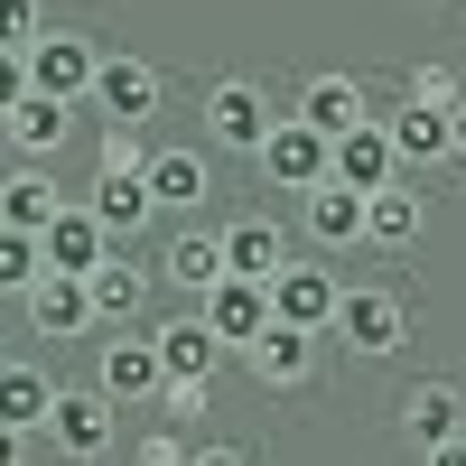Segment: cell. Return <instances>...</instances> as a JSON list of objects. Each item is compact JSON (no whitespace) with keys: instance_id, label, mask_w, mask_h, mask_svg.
I'll return each instance as SVG.
<instances>
[{"instance_id":"cell-29","label":"cell","mask_w":466,"mask_h":466,"mask_svg":"<svg viewBox=\"0 0 466 466\" xmlns=\"http://www.w3.org/2000/svg\"><path fill=\"white\" fill-rule=\"evenodd\" d=\"M401 103H430V112H457V103H466V75H457V66H410V75H401Z\"/></svg>"},{"instance_id":"cell-25","label":"cell","mask_w":466,"mask_h":466,"mask_svg":"<svg viewBox=\"0 0 466 466\" xmlns=\"http://www.w3.org/2000/svg\"><path fill=\"white\" fill-rule=\"evenodd\" d=\"M66 382H47L37 364H0V430H28V439H47V410H56Z\"/></svg>"},{"instance_id":"cell-6","label":"cell","mask_w":466,"mask_h":466,"mask_svg":"<svg viewBox=\"0 0 466 466\" xmlns=\"http://www.w3.org/2000/svg\"><path fill=\"white\" fill-rule=\"evenodd\" d=\"M336 308H345V280L327 261H289L280 280H270V318L299 327V336H336Z\"/></svg>"},{"instance_id":"cell-2","label":"cell","mask_w":466,"mask_h":466,"mask_svg":"<svg viewBox=\"0 0 466 466\" xmlns=\"http://www.w3.org/2000/svg\"><path fill=\"white\" fill-rule=\"evenodd\" d=\"M270 187H280V197H318V187L336 177V140L327 131H308L299 112H280V131L261 140V159H252Z\"/></svg>"},{"instance_id":"cell-9","label":"cell","mask_w":466,"mask_h":466,"mask_svg":"<svg viewBox=\"0 0 466 466\" xmlns=\"http://www.w3.org/2000/svg\"><path fill=\"white\" fill-rule=\"evenodd\" d=\"M299 122L327 131V140H345V131L382 122V112H373V85H364V75H308V85H299Z\"/></svg>"},{"instance_id":"cell-35","label":"cell","mask_w":466,"mask_h":466,"mask_svg":"<svg viewBox=\"0 0 466 466\" xmlns=\"http://www.w3.org/2000/svg\"><path fill=\"white\" fill-rule=\"evenodd\" d=\"M0 466H28V430H0Z\"/></svg>"},{"instance_id":"cell-37","label":"cell","mask_w":466,"mask_h":466,"mask_svg":"<svg viewBox=\"0 0 466 466\" xmlns=\"http://www.w3.org/2000/svg\"><path fill=\"white\" fill-rule=\"evenodd\" d=\"M448 131H457V168H466V103H457V112H448Z\"/></svg>"},{"instance_id":"cell-26","label":"cell","mask_w":466,"mask_h":466,"mask_svg":"<svg viewBox=\"0 0 466 466\" xmlns=\"http://www.w3.org/2000/svg\"><path fill=\"white\" fill-rule=\"evenodd\" d=\"M85 289H94V318H103V327H140V308H149V270H140L131 252H112Z\"/></svg>"},{"instance_id":"cell-15","label":"cell","mask_w":466,"mask_h":466,"mask_svg":"<svg viewBox=\"0 0 466 466\" xmlns=\"http://www.w3.org/2000/svg\"><path fill=\"white\" fill-rule=\"evenodd\" d=\"M382 131H392V149H401V177H410V168H457L448 112H430V103H392V112H382Z\"/></svg>"},{"instance_id":"cell-7","label":"cell","mask_w":466,"mask_h":466,"mask_svg":"<svg viewBox=\"0 0 466 466\" xmlns=\"http://www.w3.org/2000/svg\"><path fill=\"white\" fill-rule=\"evenodd\" d=\"M159 103H168V75L149 66V56H103V75H94V112H103L112 131H140Z\"/></svg>"},{"instance_id":"cell-23","label":"cell","mask_w":466,"mask_h":466,"mask_svg":"<svg viewBox=\"0 0 466 466\" xmlns=\"http://www.w3.org/2000/svg\"><path fill=\"white\" fill-rule=\"evenodd\" d=\"M420 233H430V197L401 177V187H382V197H364V243L373 252H410Z\"/></svg>"},{"instance_id":"cell-30","label":"cell","mask_w":466,"mask_h":466,"mask_svg":"<svg viewBox=\"0 0 466 466\" xmlns=\"http://www.w3.org/2000/svg\"><path fill=\"white\" fill-rule=\"evenodd\" d=\"M37 37H47V0H0V47L28 56Z\"/></svg>"},{"instance_id":"cell-38","label":"cell","mask_w":466,"mask_h":466,"mask_svg":"<svg viewBox=\"0 0 466 466\" xmlns=\"http://www.w3.org/2000/svg\"><path fill=\"white\" fill-rule=\"evenodd\" d=\"M0 364H10V355H0Z\"/></svg>"},{"instance_id":"cell-8","label":"cell","mask_w":466,"mask_h":466,"mask_svg":"<svg viewBox=\"0 0 466 466\" xmlns=\"http://www.w3.org/2000/svg\"><path fill=\"white\" fill-rule=\"evenodd\" d=\"M197 318L215 327L224 355H252V345L280 327V318H270V289H261V280H224V289H206V299H197Z\"/></svg>"},{"instance_id":"cell-5","label":"cell","mask_w":466,"mask_h":466,"mask_svg":"<svg viewBox=\"0 0 466 466\" xmlns=\"http://www.w3.org/2000/svg\"><path fill=\"white\" fill-rule=\"evenodd\" d=\"M94 75H103V47L85 28H47L28 47V85L47 94V103H94Z\"/></svg>"},{"instance_id":"cell-32","label":"cell","mask_w":466,"mask_h":466,"mask_svg":"<svg viewBox=\"0 0 466 466\" xmlns=\"http://www.w3.org/2000/svg\"><path fill=\"white\" fill-rule=\"evenodd\" d=\"M187 457H197V448L168 439V430H159V439H140V466H187Z\"/></svg>"},{"instance_id":"cell-19","label":"cell","mask_w":466,"mask_h":466,"mask_svg":"<svg viewBox=\"0 0 466 466\" xmlns=\"http://www.w3.org/2000/svg\"><path fill=\"white\" fill-rule=\"evenodd\" d=\"M149 345H159V364H168V382H215V364H224V345H215V327L187 308V318H159L149 327Z\"/></svg>"},{"instance_id":"cell-11","label":"cell","mask_w":466,"mask_h":466,"mask_svg":"<svg viewBox=\"0 0 466 466\" xmlns=\"http://www.w3.org/2000/svg\"><path fill=\"white\" fill-rule=\"evenodd\" d=\"M47 439H56V457H66V466H94V457L112 448V401L94 392V382H85V392H56Z\"/></svg>"},{"instance_id":"cell-3","label":"cell","mask_w":466,"mask_h":466,"mask_svg":"<svg viewBox=\"0 0 466 466\" xmlns=\"http://www.w3.org/2000/svg\"><path fill=\"white\" fill-rule=\"evenodd\" d=\"M270 131H280V112H270V94L252 85V75H215V85H206V140H215V149L261 159Z\"/></svg>"},{"instance_id":"cell-31","label":"cell","mask_w":466,"mask_h":466,"mask_svg":"<svg viewBox=\"0 0 466 466\" xmlns=\"http://www.w3.org/2000/svg\"><path fill=\"white\" fill-rule=\"evenodd\" d=\"M28 94H37V85H28V56H10V47H0V122H10Z\"/></svg>"},{"instance_id":"cell-10","label":"cell","mask_w":466,"mask_h":466,"mask_svg":"<svg viewBox=\"0 0 466 466\" xmlns=\"http://www.w3.org/2000/svg\"><path fill=\"white\" fill-rule=\"evenodd\" d=\"M37 252H47V270H56V280H94V270L122 252V243H112V233L94 224V206H66L47 233H37Z\"/></svg>"},{"instance_id":"cell-14","label":"cell","mask_w":466,"mask_h":466,"mask_svg":"<svg viewBox=\"0 0 466 466\" xmlns=\"http://www.w3.org/2000/svg\"><path fill=\"white\" fill-rule=\"evenodd\" d=\"M289 261H299V252H289V233L270 224V215H233V224H224V270H233V280H261V289H270Z\"/></svg>"},{"instance_id":"cell-21","label":"cell","mask_w":466,"mask_h":466,"mask_svg":"<svg viewBox=\"0 0 466 466\" xmlns=\"http://www.w3.org/2000/svg\"><path fill=\"white\" fill-rule=\"evenodd\" d=\"M299 233H308L318 252H355V243H364V197L327 177L318 197H299Z\"/></svg>"},{"instance_id":"cell-28","label":"cell","mask_w":466,"mask_h":466,"mask_svg":"<svg viewBox=\"0 0 466 466\" xmlns=\"http://www.w3.org/2000/svg\"><path fill=\"white\" fill-rule=\"evenodd\" d=\"M47 280V252H37V233H10L0 224V299H28Z\"/></svg>"},{"instance_id":"cell-16","label":"cell","mask_w":466,"mask_h":466,"mask_svg":"<svg viewBox=\"0 0 466 466\" xmlns=\"http://www.w3.org/2000/svg\"><path fill=\"white\" fill-rule=\"evenodd\" d=\"M149 197H159V215H197L206 197H215V159L206 149H149Z\"/></svg>"},{"instance_id":"cell-27","label":"cell","mask_w":466,"mask_h":466,"mask_svg":"<svg viewBox=\"0 0 466 466\" xmlns=\"http://www.w3.org/2000/svg\"><path fill=\"white\" fill-rule=\"evenodd\" d=\"M56 215H66V197H56L47 168H10V177H0V224H10V233H47Z\"/></svg>"},{"instance_id":"cell-12","label":"cell","mask_w":466,"mask_h":466,"mask_svg":"<svg viewBox=\"0 0 466 466\" xmlns=\"http://www.w3.org/2000/svg\"><path fill=\"white\" fill-rule=\"evenodd\" d=\"M159 280L187 289V299L224 289V280H233V270H224V233H215V224H177V233H168V252H159Z\"/></svg>"},{"instance_id":"cell-34","label":"cell","mask_w":466,"mask_h":466,"mask_svg":"<svg viewBox=\"0 0 466 466\" xmlns=\"http://www.w3.org/2000/svg\"><path fill=\"white\" fill-rule=\"evenodd\" d=\"M187 466H252V448H224V439H206V448L187 457Z\"/></svg>"},{"instance_id":"cell-33","label":"cell","mask_w":466,"mask_h":466,"mask_svg":"<svg viewBox=\"0 0 466 466\" xmlns=\"http://www.w3.org/2000/svg\"><path fill=\"white\" fill-rule=\"evenodd\" d=\"M159 401H168L177 420H197V410H206V382H168V392H159Z\"/></svg>"},{"instance_id":"cell-1","label":"cell","mask_w":466,"mask_h":466,"mask_svg":"<svg viewBox=\"0 0 466 466\" xmlns=\"http://www.w3.org/2000/svg\"><path fill=\"white\" fill-rule=\"evenodd\" d=\"M336 345H345V355H401V345H410V299L382 289V280H345Z\"/></svg>"},{"instance_id":"cell-22","label":"cell","mask_w":466,"mask_h":466,"mask_svg":"<svg viewBox=\"0 0 466 466\" xmlns=\"http://www.w3.org/2000/svg\"><path fill=\"white\" fill-rule=\"evenodd\" d=\"M66 131H75V103H47V94H28L10 122H0V140L19 149V168H47L56 149H66Z\"/></svg>"},{"instance_id":"cell-18","label":"cell","mask_w":466,"mask_h":466,"mask_svg":"<svg viewBox=\"0 0 466 466\" xmlns=\"http://www.w3.org/2000/svg\"><path fill=\"white\" fill-rule=\"evenodd\" d=\"M19 308H28V327L47 336V345H66V336H94V327H103V318H94V289H85V280H56V270H47V280H37Z\"/></svg>"},{"instance_id":"cell-17","label":"cell","mask_w":466,"mask_h":466,"mask_svg":"<svg viewBox=\"0 0 466 466\" xmlns=\"http://www.w3.org/2000/svg\"><path fill=\"white\" fill-rule=\"evenodd\" d=\"M336 187H355V197L401 187V149H392V131H382V122H364V131L336 140Z\"/></svg>"},{"instance_id":"cell-13","label":"cell","mask_w":466,"mask_h":466,"mask_svg":"<svg viewBox=\"0 0 466 466\" xmlns=\"http://www.w3.org/2000/svg\"><path fill=\"white\" fill-rule=\"evenodd\" d=\"M401 439H410V448L466 439V392H457L448 373H430V382H410V392H401Z\"/></svg>"},{"instance_id":"cell-20","label":"cell","mask_w":466,"mask_h":466,"mask_svg":"<svg viewBox=\"0 0 466 466\" xmlns=\"http://www.w3.org/2000/svg\"><path fill=\"white\" fill-rule=\"evenodd\" d=\"M252 382L261 392H308V382H318V336H299V327H270L261 345H252Z\"/></svg>"},{"instance_id":"cell-36","label":"cell","mask_w":466,"mask_h":466,"mask_svg":"<svg viewBox=\"0 0 466 466\" xmlns=\"http://www.w3.org/2000/svg\"><path fill=\"white\" fill-rule=\"evenodd\" d=\"M420 466H466V439H448V448H420Z\"/></svg>"},{"instance_id":"cell-24","label":"cell","mask_w":466,"mask_h":466,"mask_svg":"<svg viewBox=\"0 0 466 466\" xmlns=\"http://www.w3.org/2000/svg\"><path fill=\"white\" fill-rule=\"evenodd\" d=\"M85 206H94V224L112 233V243H122V233H140L149 215H159V197H149V177H140V168H94V197H85Z\"/></svg>"},{"instance_id":"cell-4","label":"cell","mask_w":466,"mask_h":466,"mask_svg":"<svg viewBox=\"0 0 466 466\" xmlns=\"http://www.w3.org/2000/svg\"><path fill=\"white\" fill-rule=\"evenodd\" d=\"M94 392H103L112 410L168 392V364H159V345H149V327H112V345L94 355Z\"/></svg>"}]
</instances>
